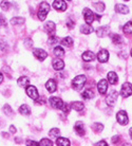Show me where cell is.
<instances>
[{
    "label": "cell",
    "mask_w": 132,
    "mask_h": 146,
    "mask_svg": "<svg viewBox=\"0 0 132 146\" xmlns=\"http://www.w3.org/2000/svg\"><path fill=\"white\" fill-rule=\"evenodd\" d=\"M49 11H50V5H49L48 2H46V1L41 2L39 4V9H38V13H37L39 20L44 21L47 17V15L49 14Z\"/></svg>",
    "instance_id": "6da1fadb"
},
{
    "label": "cell",
    "mask_w": 132,
    "mask_h": 146,
    "mask_svg": "<svg viewBox=\"0 0 132 146\" xmlns=\"http://www.w3.org/2000/svg\"><path fill=\"white\" fill-rule=\"evenodd\" d=\"M86 76L84 75H78L72 80V88H73L74 90H76V91H79L81 90L82 88H84V84H86Z\"/></svg>",
    "instance_id": "7a4b0ae2"
},
{
    "label": "cell",
    "mask_w": 132,
    "mask_h": 146,
    "mask_svg": "<svg viewBox=\"0 0 132 146\" xmlns=\"http://www.w3.org/2000/svg\"><path fill=\"white\" fill-rule=\"evenodd\" d=\"M121 95L123 98H128V96L132 95V84H130V83L123 84L121 89Z\"/></svg>",
    "instance_id": "3957f363"
},
{
    "label": "cell",
    "mask_w": 132,
    "mask_h": 146,
    "mask_svg": "<svg viewBox=\"0 0 132 146\" xmlns=\"http://www.w3.org/2000/svg\"><path fill=\"white\" fill-rule=\"evenodd\" d=\"M49 104H50L53 108H55V109H60V108H63V100L59 99V98H55V96L50 98V100H49Z\"/></svg>",
    "instance_id": "277c9868"
},
{
    "label": "cell",
    "mask_w": 132,
    "mask_h": 146,
    "mask_svg": "<svg viewBox=\"0 0 132 146\" xmlns=\"http://www.w3.org/2000/svg\"><path fill=\"white\" fill-rule=\"evenodd\" d=\"M84 17L87 25H91L95 19V14L90 10V9H84Z\"/></svg>",
    "instance_id": "5b68a950"
},
{
    "label": "cell",
    "mask_w": 132,
    "mask_h": 146,
    "mask_svg": "<svg viewBox=\"0 0 132 146\" xmlns=\"http://www.w3.org/2000/svg\"><path fill=\"white\" fill-rule=\"evenodd\" d=\"M116 120H117V122L119 123L121 125H127L128 124V115H127V113H126V111H118L117 114H116Z\"/></svg>",
    "instance_id": "8992f818"
},
{
    "label": "cell",
    "mask_w": 132,
    "mask_h": 146,
    "mask_svg": "<svg viewBox=\"0 0 132 146\" xmlns=\"http://www.w3.org/2000/svg\"><path fill=\"white\" fill-rule=\"evenodd\" d=\"M33 54H34V56H35L37 59H39L40 62L44 60V59L48 57V53L44 51V50H42V49H39V48H37V49L34 50Z\"/></svg>",
    "instance_id": "52a82bcc"
},
{
    "label": "cell",
    "mask_w": 132,
    "mask_h": 146,
    "mask_svg": "<svg viewBox=\"0 0 132 146\" xmlns=\"http://www.w3.org/2000/svg\"><path fill=\"white\" fill-rule=\"evenodd\" d=\"M26 94L29 95V98H31L32 100H35V101L39 98L38 91H37L36 87H34V86H28L26 87Z\"/></svg>",
    "instance_id": "ba28073f"
},
{
    "label": "cell",
    "mask_w": 132,
    "mask_h": 146,
    "mask_svg": "<svg viewBox=\"0 0 132 146\" xmlns=\"http://www.w3.org/2000/svg\"><path fill=\"white\" fill-rule=\"evenodd\" d=\"M116 100H117V92L115 91V90H113V91H111L110 93H109V95L107 96L106 102H107V104H108L109 106L112 107L114 104H115Z\"/></svg>",
    "instance_id": "9c48e42d"
},
{
    "label": "cell",
    "mask_w": 132,
    "mask_h": 146,
    "mask_svg": "<svg viewBox=\"0 0 132 146\" xmlns=\"http://www.w3.org/2000/svg\"><path fill=\"white\" fill-rule=\"evenodd\" d=\"M53 7L55 9L56 11L63 12L67 9V3L65 2V0H54Z\"/></svg>",
    "instance_id": "30bf717a"
},
{
    "label": "cell",
    "mask_w": 132,
    "mask_h": 146,
    "mask_svg": "<svg viewBox=\"0 0 132 146\" xmlns=\"http://www.w3.org/2000/svg\"><path fill=\"white\" fill-rule=\"evenodd\" d=\"M97 89H98V92L100 94H105L107 92V89H108V82L105 78L100 80L97 84Z\"/></svg>",
    "instance_id": "8fae6325"
},
{
    "label": "cell",
    "mask_w": 132,
    "mask_h": 146,
    "mask_svg": "<svg viewBox=\"0 0 132 146\" xmlns=\"http://www.w3.org/2000/svg\"><path fill=\"white\" fill-rule=\"evenodd\" d=\"M97 59L100 62H107L108 59H109V52L107 51V50H104V49L100 50L98 52V54H97Z\"/></svg>",
    "instance_id": "7c38bea8"
},
{
    "label": "cell",
    "mask_w": 132,
    "mask_h": 146,
    "mask_svg": "<svg viewBox=\"0 0 132 146\" xmlns=\"http://www.w3.org/2000/svg\"><path fill=\"white\" fill-rule=\"evenodd\" d=\"M46 88H47V90H48L49 92H51V93L55 92L56 91V88H57L56 80H53V78L49 80L48 82H47V84H46Z\"/></svg>",
    "instance_id": "4fadbf2b"
},
{
    "label": "cell",
    "mask_w": 132,
    "mask_h": 146,
    "mask_svg": "<svg viewBox=\"0 0 132 146\" xmlns=\"http://www.w3.org/2000/svg\"><path fill=\"white\" fill-rule=\"evenodd\" d=\"M52 65H53V68H54L55 70H57V71H60V70L63 69V67H65V62H63V60H61V59L56 58V59H54V60H53Z\"/></svg>",
    "instance_id": "5bb4252c"
},
{
    "label": "cell",
    "mask_w": 132,
    "mask_h": 146,
    "mask_svg": "<svg viewBox=\"0 0 132 146\" xmlns=\"http://www.w3.org/2000/svg\"><path fill=\"white\" fill-rule=\"evenodd\" d=\"M74 129H75V131H76V133L79 137H82V135H84V124L81 123V122H77L76 124H75V127H74Z\"/></svg>",
    "instance_id": "9a60e30c"
},
{
    "label": "cell",
    "mask_w": 132,
    "mask_h": 146,
    "mask_svg": "<svg viewBox=\"0 0 132 146\" xmlns=\"http://www.w3.org/2000/svg\"><path fill=\"white\" fill-rule=\"evenodd\" d=\"M108 82L112 85H116L118 82V77H117V74L113 71H111V72L108 73Z\"/></svg>",
    "instance_id": "2e32d148"
},
{
    "label": "cell",
    "mask_w": 132,
    "mask_h": 146,
    "mask_svg": "<svg viewBox=\"0 0 132 146\" xmlns=\"http://www.w3.org/2000/svg\"><path fill=\"white\" fill-rule=\"evenodd\" d=\"M115 11L117 12V13H121V14H128L129 9L126 5H124V4L117 3L115 4Z\"/></svg>",
    "instance_id": "e0dca14e"
},
{
    "label": "cell",
    "mask_w": 132,
    "mask_h": 146,
    "mask_svg": "<svg viewBox=\"0 0 132 146\" xmlns=\"http://www.w3.org/2000/svg\"><path fill=\"white\" fill-rule=\"evenodd\" d=\"M81 57H82V59H84V62H92L93 59L95 58V55L91 51H86L84 54H82Z\"/></svg>",
    "instance_id": "ac0fdd59"
},
{
    "label": "cell",
    "mask_w": 132,
    "mask_h": 146,
    "mask_svg": "<svg viewBox=\"0 0 132 146\" xmlns=\"http://www.w3.org/2000/svg\"><path fill=\"white\" fill-rule=\"evenodd\" d=\"M17 84L20 86V87H28L30 84V80H29V77H26V76H21V77H19L18 80H17Z\"/></svg>",
    "instance_id": "d6986e66"
},
{
    "label": "cell",
    "mask_w": 132,
    "mask_h": 146,
    "mask_svg": "<svg viewBox=\"0 0 132 146\" xmlns=\"http://www.w3.org/2000/svg\"><path fill=\"white\" fill-rule=\"evenodd\" d=\"M94 30H93V28H92L90 25H82V26L81 27V32L82 34H90V33H92Z\"/></svg>",
    "instance_id": "ffe728a7"
},
{
    "label": "cell",
    "mask_w": 132,
    "mask_h": 146,
    "mask_svg": "<svg viewBox=\"0 0 132 146\" xmlns=\"http://www.w3.org/2000/svg\"><path fill=\"white\" fill-rule=\"evenodd\" d=\"M44 28H46V31H47L48 33H53L56 29V26L53 21H48L47 23H46Z\"/></svg>",
    "instance_id": "44dd1931"
},
{
    "label": "cell",
    "mask_w": 132,
    "mask_h": 146,
    "mask_svg": "<svg viewBox=\"0 0 132 146\" xmlns=\"http://www.w3.org/2000/svg\"><path fill=\"white\" fill-rule=\"evenodd\" d=\"M19 112L21 113L22 115H29L30 113H31V109H30V107L28 105L23 104V105L19 107Z\"/></svg>",
    "instance_id": "7402d4cb"
},
{
    "label": "cell",
    "mask_w": 132,
    "mask_h": 146,
    "mask_svg": "<svg viewBox=\"0 0 132 146\" xmlns=\"http://www.w3.org/2000/svg\"><path fill=\"white\" fill-rule=\"evenodd\" d=\"M56 144L57 146H70V141L67 138H57Z\"/></svg>",
    "instance_id": "603a6c76"
},
{
    "label": "cell",
    "mask_w": 132,
    "mask_h": 146,
    "mask_svg": "<svg viewBox=\"0 0 132 146\" xmlns=\"http://www.w3.org/2000/svg\"><path fill=\"white\" fill-rule=\"evenodd\" d=\"M123 31H124V33L125 34H127V35H131L132 36V21L127 22L125 26H124Z\"/></svg>",
    "instance_id": "cb8c5ba5"
},
{
    "label": "cell",
    "mask_w": 132,
    "mask_h": 146,
    "mask_svg": "<svg viewBox=\"0 0 132 146\" xmlns=\"http://www.w3.org/2000/svg\"><path fill=\"white\" fill-rule=\"evenodd\" d=\"M82 98L86 100H90V99H93L94 98V92L92 91V90H90V89H87V90H84V92H82Z\"/></svg>",
    "instance_id": "d4e9b609"
},
{
    "label": "cell",
    "mask_w": 132,
    "mask_h": 146,
    "mask_svg": "<svg viewBox=\"0 0 132 146\" xmlns=\"http://www.w3.org/2000/svg\"><path fill=\"white\" fill-rule=\"evenodd\" d=\"M71 108H73L76 111H81L84 109V104L81 102H74L71 104Z\"/></svg>",
    "instance_id": "484cf974"
},
{
    "label": "cell",
    "mask_w": 132,
    "mask_h": 146,
    "mask_svg": "<svg viewBox=\"0 0 132 146\" xmlns=\"http://www.w3.org/2000/svg\"><path fill=\"white\" fill-rule=\"evenodd\" d=\"M53 52H54L55 56H57V57H63V56H65V50L61 47H55Z\"/></svg>",
    "instance_id": "4316f807"
},
{
    "label": "cell",
    "mask_w": 132,
    "mask_h": 146,
    "mask_svg": "<svg viewBox=\"0 0 132 146\" xmlns=\"http://www.w3.org/2000/svg\"><path fill=\"white\" fill-rule=\"evenodd\" d=\"M61 44H63V46H66V47H71V46L73 44V39L70 36L65 37V38L61 40Z\"/></svg>",
    "instance_id": "83f0119b"
},
{
    "label": "cell",
    "mask_w": 132,
    "mask_h": 146,
    "mask_svg": "<svg viewBox=\"0 0 132 146\" xmlns=\"http://www.w3.org/2000/svg\"><path fill=\"white\" fill-rule=\"evenodd\" d=\"M111 39H112V41H113V44H119L123 42V38H121V36H119V35H117V34H113V35L111 36Z\"/></svg>",
    "instance_id": "f1b7e54d"
},
{
    "label": "cell",
    "mask_w": 132,
    "mask_h": 146,
    "mask_svg": "<svg viewBox=\"0 0 132 146\" xmlns=\"http://www.w3.org/2000/svg\"><path fill=\"white\" fill-rule=\"evenodd\" d=\"M24 22V19L22 17H14V18L11 19V23L12 25H22Z\"/></svg>",
    "instance_id": "f546056e"
},
{
    "label": "cell",
    "mask_w": 132,
    "mask_h": 146,
    "mask_svg": "<svg viewBox=\"0 0 132 146\" xmlns=\"http://www.w3.org/2000/svg\"><path fill=\"white\" fill-rule=\"evenodd\" d=\"M59 129H57V128H53V129H51L50 130V132H49V135L51 137V138H54V139H56L57 137L59 135Z\"/></svg>",
    "instance_id": "4dcf8cb0"
},
{
    "label": "cell",
    "mask_w": 132,
    "mask_h": 146,
    "mask_svg": "<svg viewBox=\"0 0 132 146\" xmlns=\"http://www.w3.org/2000/svg\"><path fill=\"white\" fill-rule=\"evenodd\" d=\"M39 146H53V143H52L51 140H49V139H42L39 142Z\"/></svg>",
    "instance_id": "1f68e13d"
},
{
    "label": "cell",
    "mask_w": 132,
    "mask_h": 146,
    "mask_svg": "<svg viewBox=\"0 0 132 146\" xmlns=\"http://www.w3.org/2000/svg\"><path fill=\"white\" fill-rule=\"evenodd\" d=\"M0 7H1V9H2L3 11H7V10L10 9V7H11V4H10V2H9V1H7V0H3V1H1Z\"/></svg>",
    "instance_id": "d6a6232c"
},
{
    "label": "cell",
    "mask_w": 132,
    "mask_h": 146,
    "mask_svg": "<svg viewBox=\"0 0 132 146\" xmlns=\"http://www.w3.org/2000/svg\"><path fill=\"white\" fill-rule=\"evenodd\" d=\"M107 32H108V30H107L106 27H102V28H99V29L97 30V36L104 37Z\"/></svg>",
    "instance_id": "836d02e7"
},
{
    "label": "cell",
    "mask_w": 132,
    "mask_h": 146,
    "mask_svg": "<svg viewBox=\"0 0 132 146\" xmlns=\"http://www.w3.org/2000/svg\"><path fill=\"white\" fill-rule=\"evenodd\" d=\"M3 111H4V113L7 114V115H12V112H13V110H12V108H11V106L10 105H7V104H5L3 106Z\"/></svg>",
    "instance_id": "e575fe53"
},
{
    "label": "cell",
    "mask_w": 132,
    "mask_h": 146,
    "mask_svg": "<svg viewBox=\"0 0 132 146\" xmlns=\"http://www.w3.org/2000/svg\"><path fill=\"white\" fill-rule=\"evenodd\" d=\"M7 41L4 39H1L0 40V51H7Z\"/></svg>",
    "instance_id": "d590c367"
},
{
    "label": "cell",
    "mask_w": 132,
    "mask_h": 146,
    "mask_svg": "<svg viewBox=\"0 0 132 146\" xmlns=\"http://www.w3.org/2000/svg\"><path fill=\"white\" fill-rule=\"evenodd\" d=\"M93 129H94L96 132H100L104 129V126L100 124V123H95V124L93 125Z\"/></svg>",
    "instance_id": "8d00e7d4"
},
{
    "label": "cell",
    "mask_w": 132,
    "mask_h": 146,
    "mask_svg": "<svg viewBox=\"0 0 132 146\" xmlns=\"http://www.w3.org/2000/svg\"><path fill=\"white\" fill-rule=\"evenodd\" d=\"M94 7L97 9V11L99 12H103L105 10V4L103 2H98V3H94Z\"/></svg>",
    "instance_id": "74e56055"
},
{
    "label": "cell",
    "mask_w": 132,
    "mask_h": 146,
    "mask_svg": "<svg viewBox=\"0 0 132 146\" xmlns=\"http://www.w3.org/2000/svg\"><path fill=\"white\" fill-rule=\"evenodd\" d=\"M48 41H49V44H55L56 42L58 41V38H57L56 36H54V35H52V36L49 37Z\"/></svg>",
    "instance_id": "f35d334b"
},
{
    "label": "cell",
    "mask_w": 132,
    "mask_h": 146,
    "mask_svg": "<svg viewBox=\"0 0 132 146\" xmlns=\"http://www.w3.org/2000/svg\"><path fill=\"white\" fill-rule=\"evenodd\" d=\"M61 109H63V113L68 114V113L70 112V110H71V105H69V104H63V106Z\"/></svg>",
    "instance_id": "ab89813d"
},
{
    "label": "cell",
    "mask_w": 132,
    "mask_h": 146,
    "mask_svg": "<svg viewBox=\"0 0 132 146\" xmlns=\"http://www.w3.org/2000/svg\"><path fill=\"white\" fill-rule=\"evenodd\" d=\"M7 26V20L2 14H0V27H5Z\"/></svg>",
    "instance_id": "60d3db41"
},
{
    "label": "cell",
    "mask_w": 132,
    "mask_h": 146,
    "mask_svg": "<svg viewBox=\"0 0 132 146\" xmlns=\"http://www.w3.org/2000/svg\"><path fill=\"white\" fill-rule=\"evenodd\" d=\"M26 146H39V143L32 141V140H28L26 141Z\"/></svg>",
    "instance_id": "b9f144b4"
},
{
    "label": "cell",
    "mask_w": 132,
    "mask_h": 146,
    "mask_svg": "<svg viewBox=\"0 0 132 146\" xmlns=\"http://www.w3.org/2000/svg\"><path fill=\"white\" fill-rule=\"evenodd\" d=\"M67 26H68V28H69V29H72V28H73L74 27V22H72L71 21V20H68V21H67Z\"/></svg>",
    "instance_id": "7bdbcfd3"
},
{
    "label": "cell",
    "mask_w": 132,
    "mask_h": 146,
    "mask_svg": "<svg viewBox=\"0 0 132 146\" xmlns=\"http://www.w3.org/2000/svg\"><path fill=\"white\" fill-rule=\"evenodd\" d=\"M95 146H108V144H107L106 141H100V142L96 143Z\"/></svg>",
    "instance_id": "ee69618b"
},
{
    "label": "cell",
    "mask_w": 132,
    "mask_h": 146,
    "mask_svg": "<svg viewBox=\"0 0 132 146\" xmlns=\"http://www.w3.org/2000/svg\"><path fill=\"white\" fill-rule=\"evenodd\" d=\"M24 42H26V46L28 48H30V47H32V40H31V41H30V39H26V41H24Z\"/></svg>",
    "instance_id": "f6af8a7d"
},
{
    "label": "cell",
    "mask_w": 132,
    "mask_h": 146,
    "mask_svg": "<svg viewBox=\"0 0 132 146\" xmlns=\"http://www.w3.org/2000/svg\"><path fill=\"white\" fill-rule=\"evenodd\" d=\"M118 140H119V137H118V135H116V137H113V138H112V142L115 144V143L118 142Z\"/></svg>",
    "instance_id": "bcb514c9"
},
{
    "label": "cell",
    "mask_w": 132,
    "mask_h": 146,
    "mask_svg": "<svg viewBox=\"0 0 132 146\" xmlns=\"http://www.w3.org/2000/svg\"><path fill=\"white\" fill-rule=\"evenodd\" d=\"M10 131H11L12 133H15V132H16V128H15L14 126H11V127H10Z\"/></svg>",
    "instance_id": "7dc6e473"
},
{
    "label": "cell",
    "mask_w": 132,
    "mask_h": 146,
    "mask_svg": "<svg viewBox=\"0 0 132 146\" xmlns=\"http://www.w3.org/2000/svg\"><path fill=\"white\" fill-rule=\"evenodd\" d=\"M2 80H3V75H2V73L0 72V84L2 83Z\"/></svg>",
    "instance_id": "c3c4849f"
},
{
    "label": "cell",
    "mask_w": 132,
    "mask_h": 146,
    "mask_svg": "<svg viewBox=\"0 0 132 146\" xmlns=\"http://www.w3.org/2000/svg\"><path fill=\"white\" fill-rule=\"evenodd\" d=\"M129 133H130V137H131V139H132V127L130 128V131H129Z\"/></svg>",
    "instance_id": "681fc988"
},
{
    "label": "cell",
    "mask_w": 132,
    "mask_h": 146,
    "mask_svg": "<svg viewBox=\"0 0 132 146\" xmlns=\"http://www.w3.org/2000/svg\"><path fill=\"white\" fill-rule=\"evenodd\" d=\"M123 146H130V145H129V144H128V143H126V144H125V145H123Z\"/></svg>",
    "instance_id": "f907efd6"
},
{
    "label": "cell",
    "mask_w": 132,
    "mask_h": 146,
    "mask_svg": "<svg viewBox=\"0 0 132 146\" xmlns=\"http://www.w3.org/2000/svg\"><path fill=\"white\" fill-rule=\"evenodd\" d=\"M131 56H132V49H131Z\"/></svg>",
    "instance_id": "816d5d0a"
},
{
    "label": "cell",
    "mask_w": 132,
    "mask_h": 146,
    "mask_svg": "<svg viewBox=\"0 0 132 146\" xmlns=\"http://www.w3.org/2000/svg\"><path fill=\"white\" fill-rule=\"evenodd\" d=\"M68 1H71V0H68Z\"/></svg>",
    "instance_id": "f5cc1de1"
},
{
    "label": "cell",
    "mask_w": 132,
    "mask_h": 146,
    "mask_svg": "<svg viewBox=\"0 0 132 146\" xmlns=\"http://www.w3.org/2000/svg\"><path fill=\"white\" fill-rule=\"evenodd\" d=\"M126 1H128V0H126Z\"/></svg>",
    "instance_id": "db71d44e"
}]
</instances>
